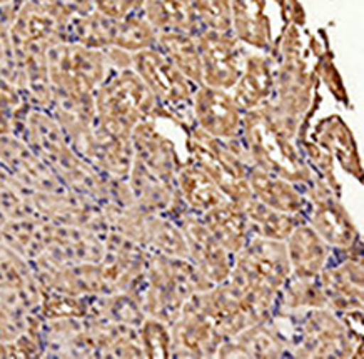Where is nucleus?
<instances>
[{"label":"nucleus","mask_w":364,"mask_h":359,"mask_svg":"<svg viewBox=\"0 0 364 359\" xmlns=\"http://www.w3.org/2000/svg\"><path fill=\"white\" fill-rule=\"evenodd\" d=\"M92 102L95 127L119 139H131L134 127L144 121L174 119L157 102L132 67L109 72L104 82L95 89Z\"/></svg>","instance_id":"obj_4"},{"label":"nucleus","mask_w":364,"mask_h":359,"mask_svg":"<svg viewBox=\"0 0 364 359\" xmlns=\"http://www.w3.org/2000/svg\"><path fill=\"white\" fill-rule=\"evenodd\" d=\"M21 2H42V0H18V4Z\"/></svg>","instance_id":"obj_37"},{"label":"nucleus","mask_w":364,"mask_h":359,"mask_svg":"<svg viewBox=\"0 0 364 359\" xmlns=\"http://www.w3.org/2000/svg\"><path fill=\"white\" fill-rule=\"evenodd\" d=\"M193 301L208 318L223 341L236 336L242 329L254 324L241 294L229 281L214 284L204 293L194 294Z\"/></svg>","instance_id":"obj_17"},{"label":"nucleus","mask_w":364,"mask_h":359,"mask_svg":"<svg viewBox=\"0 0 364 359\" xmlns=\"http://www.w3.org/2000/svg\"><path fill=\"white\" fill-rule=\"evenodd\" d=\"M200 26L231 32V0H193Z\"/></svg>","instance_id":"obj_34"},{"label":"nucleus","mask_w":364,"mask_h":359,"mask_svg":"<svg viewBox=\"0 0 364 359\" xmlns=\"http://www.w3.org/2000/svg\"><path fill=\"white\" fill-rule=\"evenodd\" d=\"M200 219L215 241L232 256L237 254L252 236L242 204L232 203L229 199L205 210L204 214H200Z\"/></svg>","instance_id":"obj_23"},{"label":"nucleus","mask_w":364,"mask_h":359,"mask_svg":"<svg viewBox=\"0 0 364 359\" xmlns=\"http://www.w3.org/2000/svg\"><path fill=\"white\" fill-rule=\"evenodd\" d=\"M289 349L284 338L267 323H256L242 329L236 336L226 339L218 348L215 358H284Z\"/></svg>","instance_id":"obj_20"},{"label":"nucleus","mask_w":364,"mask_h":359,"mask_svg":"<svg viewBox=\"0 0 364 359\" xmlns=\"http://www.w3.org/2000/svg\"><path fill=\"white\" fill-rule=\"evenodd\" d=\"M176 194L196 214L215 208L228 198L210 177L193 162H184L176 174Z\"/></svg>","instance_id":"obj_24"},{"label":"nucleus","mask_w":364,"mask_h":359,"mask_svg":"<svg viewBox=\"0 0 364 359\" xmlns=\"http://www.w3.org/2000/svg\"><path fill=\"white\" fill-rule=\"evenodd\" d=\"M171 358H215L223 338L191 298L171 324Z\"/></svg>","instance_id":"obj_15"},{"label":"nucleus","mask_w":364,"mask_h":359,"mask_svg":"<svg viewBox=\"0 0 364 359\" xmlns=\"http://www.w3.org/2000/svg\"><path fill=\"white\" fill-rule=\"evenodd\" d=\"M247 183L252 198L266 204L267 208L286 214H304L308 200H306L304 189H299L298 184L289 183L256 166L249 167Z\"/></svg>","instance_id":"obj_21"},{"label":"nucleus","mask_w":364,"mask_h":359,"mask_svg":"<svg viewBox=\"0 0 364 359\" xmlns=\"http://www.w3.org/2000/svg\"><path fill=\"white\" fill-rule=\"evenodd\" d=\"M164 215L171 218L179 226L182 236L188 244V259L213 282L221 284L228 281L232 269V254L215 241V237L205 227L199 214L188 209L184 203L177 198Z\"/></svg>","instance_id":"obj_11"},{"label":"nucleus","mask_w":364,"mask_h":359,"mask_svg":"<svg viewBox=\"0 0 364 359\" xmlns=\"http://www.w3.org/2000/svg\"><path fill=\"white\" fill-rule=\"evenodd\" d=\"M324 126V136L319 134L326 144V151H333L334 154L339 157L343 167L351 174L361 177V164L356 156V149H354V142L349 134L348 127L341 122V119H329L328 122H323Z\"/></svg>","instance_id":"obj_31"},{"label":"nucleus","mask_w":364,"mask_h":359,"mask_svg":"<svg viewBox=\"0 0 364 359\" xmlns=\"http://www.w3.org/2000/svg\"><path fill=\"white\" fill-rule=\"evenodd\" d=\"M214 284L186 257H171L149 252L144 281L137 296L146 316L164 321L171 326L194 294Z\"/></svg>","instance_id":"obj_5"},{"label":"nucleus","mask_w":364,"mask_h":359,"mask_svg":"<svg viewBox=\"0 0 364 359\" xmlns=\"http://www.w3.org/2000/svg\"><path fill=\"white\" fill-rule=\"evenodd\" d=\"M141 14L157 32L196 36L203 28L193 0H146Z\"/></svg>","instance_id":"obj_25"},{"label":"nucleus","mask_w":364,"mask_h":359,"mask_svg":"<svg viewBox=\"0 0 364 359\" xmlns=\"http://www.w3.org/2000/svg\"><path fill=\"white\" fill-rule=\"evenodd\" d=\"M296 134L272 111L269 102L242 114L241 144L251 166L306 189L314 176L294 144Z\"/></svg>","instance_id":"obj_3"},{"label":"nucleus","mask_w":364,"mask_h":359,"mask_svg":"<svg viewBox=\"0 0 364 359\" xmlns=\"http://www.w3.org/2000/svg\"><path fill=\"white\" fill-rule=\"evenodd\" d=\"M242 114L229 90L196 85L191 97V116L200 131L223 141H237L241 137Z\"/></svg>","instance_id":"obj_14"},{"label":"nucleus","mask_w":364,"mask_h":359,"mask_svg":"<svg viewBox=\"0 0 364 359\" xmlns=\"http://www.w3.org/2000/svg\"><path fill=\"white\" fill-rule=\"evenodd\" d=\"M316 308H328V301L318 279H299L291 276L277 298L276 313H298Z\"/></svg>","instance_id":"obj_30"},{"label":"nucleus","mask_w":364,"mask_h":359,"mask_svg":"<svg viewBox=\"0 0 364 359\" xmlns=\"http://www.w3.org/2000/svg\"><path fill=\"white\" fill-rule=\"evenodd\" d=\"M141 247L154 254L186 257L188 259V244L181 229L171 218L161 213H147L144 219Z\"/></svg>","instance_id":"obj_28"},{"label":"nucleus","mask_w":364,"mask_h":359,"mask_svg":"<svg viewBox=\"0 0 364 359\" xmlns=\"http://www.w3.org/2000/svg\"><path fill=\"white\" fill-rule=\"evenodd\" d=\"M144 358L166 359L171 358V328L164 321L146 316L137 326Z\"/></svg>","instance_id":"obj_33"},{"label":"nucleus","mask_w":364,"mask_h":359,"mask_svg":"<svg viewBox=\"0 0 364 359\" xmlns=\"http://www.w3.org/2000/svg\"><path fill=\"white\" fill-rule=\"evenodd\" d=\"M242 208L247 215L252 236L274 239V241H286L294 227L306 221L304 214L281 213V210L267 208L266 204L254 198L244 203Z\"/></svg>","instance_id":"obj_29"},{"label":"nucleus","mask_w":364,"mask_h":359,"mask_svg":"<svg viewBox=\"0 0 364 359\" xmlns=\"http://www.w3.org/2000/svg\"><path fill=\"white\" fill-rule=\"evenodd\" d=\"M291 277L284 241L251 236L241 251L232 256L228 281L236 287L251 318L267 323L276 313L282 286Z\"/></svg>","instance_id":"obj_1"},{"label":"nucleus","mask_w":364,"mask_h":359,"mask_svg":"<svg viewBox=\"0 0 364 359\" xmlns=\"http://www.w3.org/2000/svg\"><path fill=\"white\" fill-rule=\"evenodd\" d=\"M131 141L134 161L151 174L176 186L177 171L188 161L181 159L176 144L157 129V119L137 124L132 131Z\"/></svg>","instance_id":"obj_16"},{"label":"nucleus","mask_w":364,"mask_h":359,"mask_svg":"<svg viewBox=\"0 0 364 359\" xmlns=\"http://www.w3.org/2000/svg\"><path fill=\"white\" fill-rule=\"evenodd\" d=\"M186 147L189 154L188 161L203 169L229 200L244 204L252 198L247 183L251 162L247 159L241 139L223 141L193 126L188 131Z\"/></svg>","instance_id":"obj_7"},{"label":"nucleus","mask_w":364,"mask_h":359,"mask_svg":"<svg viewBox=\"0 0 364 359\" xmlns=\"http://www.w3.org/2000/svg\"><path fill=\"white\" fill-rule=\"evenodd\" d=\"M126 183L139 208L147 213L164 214L176 200V186L151 174L136 161H132Z\"/></svg>","instance_id":"obj_27"},{"label":"nucleus","mask_w":364,"mask_h":359,"mask_svg":"<svg viewBox=\"0 0 364 359\" xmlns=\"http://www.w3.org/2000/svg\"><path fill=\"white\" fill-rule=\"evenodd\" d=\"M291 276L299 279H318L321 271L333 259L334 251L303 221L284 241Z\"/></svg>","instance_id":"obj_19"},{"label":"nucleus","mask_w":364,"mask_h":359,"mask_svg":"<svg viewBox=\"0 0 364 359\" xmlns=\"http://www.w3.org/2000/svg\"><path fill=\"white\" fill-rule=\"evenodd\" d=\"M231 33L247 49L271 52L272 28L266 0H231Z\"/></svg>","instance_id":"obj_22"},{"label":"nucleus","mask_w":364,"mask_h":359,"mask_svg":"<svg viewBox=\"0 0 364 359\" xmlns=\"http://www.w3.org/2000/svg\"><path fill=\"white\" fill-rule=\"evenodd\" d=\"M156 49L194 85L203 82V64L196 36L184 32H157Z\"/></svg>","instance_id":"obj_26"},{"label":"nucleus","mask_w":364,"mask_h":359,"mask_svg":"<svg viewBox=\"0 0 364 359\" xmlns=\"http://www.w3.org/2000/svg\"><path fill=\"white\" fill-rule=\"evenodd\" d=\"M304 195L308 200L304 210L306 223L334 252H353L361 249L359 231L334 191L323 181L314 179L313 184L304 189Z\"/></svg>","instance_id":"obj_10"},{"label":"nucleus","mask_w":364,"mask_h":359,"mask_svg":"<svg viewBox=\"0 0 364 359\" xmlns=\"http://www.w3.org/2000/svg\"><path fill=\"white\" fill-rule=\"evenodd\" d=\"M131 67L177 124L186 129L194 126L191 116V97L196 85L186 79L161 50L151 47L136 52L132 54Z\"/></svg>","instance_id":"obj_9"},{"label":"nucleus","mask_w":364,"mask_h":359,"mask_svg":"<svg viewBox=\"0 0 364 359\" xmlns=\"http://www.w3.org/2000/svg\"><path fill=\"white\" fill-rule=\"evenodd\" d=\"M351 314L331 308L298 313H274L269 319L294 358H361L363 333L356 331Z\"/></svg>","instance_id":"obj_2"},{"label":"nucleus","mask_w":364,"mask_h":359,"mask_svg":"<svg viewBox=\"0 0 364 359\" xmlns=\"http://www.w3.org/2000/svg\"><path fill=\"white\" fill-rule=\"evenodd\" d=\"M200 64H203V85L231 90L242 72L247 47L241 44L231 32H219L203 27L196 33Z\"/></svg>","instance_id":"obj_12"},{"label":"nucleus","mask_w":364,"mask_h":359,"mask_svg":"<svg viewBox=\"0 0 364 359\" xmlns=\"http://www.w3.org/2000/svg\"><path fill=\"white\" fill-rule=\"evenodd\" d=\"M41 316L49 321L82 319L89 314V299L84 296L59 293V291H42L39 303Z\"/></svg>","instance_id":"obj_32"},{"label":"nucleus","mask_w":364,"mask_h":359,"mask_svg":"<svg viewBox=\"0 0 364 359\" xmlns=\"http://www.w3.org/2000/svg\"><path fill=\"white\" fill-rule=\"evenodd\" d=\"M22 99L18 87L0 79V137L12 132L14 121H16Z\"/></svg>","instance_id":"obj_35"},{"label":"nucleus","mask_w":364,"mask_h":359,"mask_svg":"<svg viewBox=\"0 0 364 359\" xmlns=\"http://www.w3.org/2000/svg\"><path fill=\"white\" fill-rule=\"evenodd\" d=\"M328 308L339 314L363 311L364 269L361 249L353 252H334L333 259L318 276Z\"/></svg>","instance_id":"obj_13"},{"label":"nucleus","mask_w":364,"mask_h":359,"mask_svg":"<svg viewBox=\"0 0 364 359\" xmlns=\"http://www.w3.org/2000/svg\"><path fill=\"white\" fill-rule=\"evenodd\" d=\"M95 12L111 18H126L141 14L146 0H90Z\"/></svg>","instance_id":"obj_36"},{"label":"nucleus","mask_w":364,"mask_h":359,"mask_svg":"<svg viewBox=\"0 0 364 359\" xmlns=\"http://www.w3.org/2000/svg\"><path fill=\"white\" fill-rule=\"evenodd\" d=\"M274 60L269 52L249 49L237 82L229 90L242 112L254 111L269 102L274 92Z\"/></svg>","instance_id":"obj_18"},{"label":"nucleus","mask_w":364,"mask_h":359,"mask_svg":"<svg viewBox=\"0 0 364 359\" xmlns=\"http://www.w3.org/2000/svg\"><path fill=\"white\" fill-rule=\"evenodd\" d=\"M156 37L157 31L142 14L126 18H111L90 11L70 21L65 31L67 42H77L99 50L119 49L129 54L154 47Z\"/></svg>","instance_id":"obj_8"},{"label":"nucleus","mask_w":364,"mask_h":359,"mask_svg":"<svg viewBox=\"0 0 364 359\" xmlns=\"http://www.w3.org/2000/svg\"><path fill=\"white\" fill-rule=\"evenodd\" d=\"M46 64L54 99L67 102L92 100L95 89L111 72L104 50L67 41L47 49Z\"/></svg>","instance_id":"obj_6"}]
</instances>
